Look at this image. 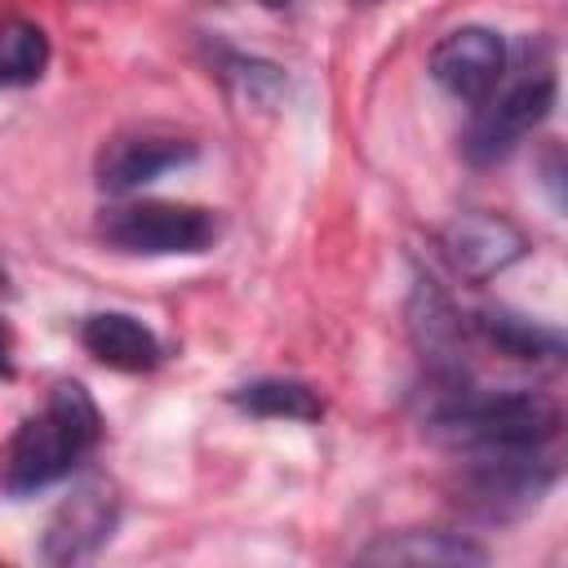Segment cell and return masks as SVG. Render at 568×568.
I'll use <instances>...</instances> for the list:
<instances>
[{"instance_id":"cell-7","label":"cell","mask_w":568,"mask_h":568,"mask_svg":"<svg viewBox=\"0 0 568 568\" xmlns=\"http://www.w3.org/2000/svg\"><path fill=\"white\" fill-rule=\"evenodd\" d=\"M439 253H444V262L453 266L457 280L488 284L493 275H501L506 266H515L528 253V235L506 213L470 209V213H457L439 231Z\"/></svg>"},{"instance_id":"cell-11","label":"cell","mask_w":568,"mask_h":568,"mask_svg":"<svg viewBox=\"0 0 568 568\" xmlns=\"http://www.w3.org/2000/svg\"><path fill=\"white\" fill-rule=\"evenodd\" d=\"M80 342H84V351L98 364L120 368V373H151L164 359L160 337L142 320H133L124 311H98V315H89L80 324Z\"/></svg>"},{"instance_id":"cell-8","label":"cell","mask_w":568,"mask_h":568,"mask_svg":"<svg viewBox=\"0 0 568 568\" xmlns=\"http://www.w3.org/2000/svg\"><path fill=\"white\" fill-rule=\"evenodd\" d=\"M550 484H555V466L541 453H470L466 493L470 506L488 519L524 515L546 497Z\"/></svg>"},{"instance_id":"cell-10","label":"cell","mask_w":568,"mask_h":568,"mask_svg":"<svg viewBox=\"0 0 568 568\" xmlns=\"http://www.w3.org/2000/svg\"><path fill=\"white\" fill-rule=\"evenodd\" d=\"M195 160V142L164 133V129H133V133H115L102 151H98V186L106 195H129L146 182H155L169 169H182Z\"/></svg>"},{"instance_id":"cell-16","label":"cell","mask_w":568,"mask_h":568,"mask_svg":"<svg viewBox=\"0 0 568 568\" xmlns=\"http://www.w3.org/2000/svg\"><path fill=\"white\" fill-rule=\"evenodd\" d=\"M217 75L235 89V98L253 102V106H266L284 93V71L266 58H248V53H222L217 62Z\"/></svg>"},{"instance_id":"cell-9","label":"cell","mask_w":568,"mask_h":568,"mask_svg":"<svg viewBox=\"0 0 568 568\" xmlns=\"http://www.w3.org/2000/svg\"><path fill=\"white\" fill-rule=\"evenodd\" d=\"M430 80L444 93L479 106L506 80V40L493 27H457V31H448L430 49Z\"/></svg>"},{"instance_id":"cell-12","label":"cell","mask_w":568,"mask_h":568,"mask_svg":"<svg viewBox=\"0 0 568 568\" xmlns=\"http://www.w3.org/2000/svg\"><path fill=\"white\" fill-rule=\"evenodd\" d=\"M470 328L506 359H519V364H559L564 359V333L550 324H537L519 311L484 306V311H475Z\"/></svg>"},{"instance_id":"cell-17","label":"cell","mask_w":568,"mask_h":568,"mask_svg":"<svg viewBox=\"0 0 568 568\" xmlns=\"http://www.w3.org/2000/svg\"><path fill=\"white\" fill-rule=\"evenodd\" d=\"M0 377H13V355H9V328L0 324Z\"/></svg>"},{"instance_id":"cell-1","label":"cell","mask_w":568,"mask_h":568,"mask_svg":"<svg viewBox=\"0 0 568 568\" xmlns=\"http://www.w3.org/2000/svg\"><path fill=\"white\" fill-rule=\"evenodd\" d=\"M102 439V413L80 382H53L44 408L0 448V493L31 497L67 479Z\"/></svg>"},{"instance_id":"cell-15","label":"cell","mask_w":568,"mask_h":568,"mask_svg":"<svg viewBox=\"0 0 568 568\" xmlns=\"http://www.w3.org/2000/svg\"><path fill=\"white\" fill-rule=\"evenodd\" d=\"M53 49L44 27L27 22V18H9L0 22V84L4 89H27L44 75Z\"/></svg>"},{"instance_id":"cell-3","label":"cell","mask_w":568,"mask_h":568,"mask_svg":"<svg viewBox=\"0 0 568 568\" xmlns=\"http://www.w3.org/2000/svg\"><path fill=\"white\" fill-rule=\"evenodd\" d=\"M98 235L133 257H191L213 248L217 240V217L213 209L200 204H178V200H133V204H111L98 217Z\"/></svg>"},{"instance_id":"cell-5","label":"cell","mask_w":568,"mask_h":568,"mask_svg":"<svg viewBox=\"0 0 568 568\" xmlns=\"http://www.w3.org/2000/svg\"><path fill=\"white\" fill-rule=\"evenodd\" d=\"M555 106V71L546 67H528L519 80H510L501 93H488L470 120L466 133V155L475 164H493L506 151H515V142L524 133H532Z\"/></svg>"},{"instance_id":"cell-6","label":"cell","mask_w":568,"mask_h":568,"mask_svg":"<svg viewBox=\"0 0 568 568\" xmlns=\"http://www.w3.org/2000/svg\"><path fill=\"white\" fill-rule=\"evenodd\" d=\"M115 524H120L115 484L102 475H89L53 506L44 537H40V559L44 564H84L111 541Z\"/></svg>"},{"instance_id":"cell-4","label":"cell","mask_w":568,"mask_h":568,"mask_svg":"<svg viewBox=\"0 0 568 568\" xmlns=\"http://www.w3.org/2000/svg\"><path fill=\"white\" fill-rule=\"evenodd\" d=\"M408 337L430 382V404L466 390V320L435 280H417L408 293Z\"/></svg>"},{"instance_id":"cell-2","label":"cell","mask_w":568,"mask_h":568,"mask_svg":"<svg viewBox=\"0 0 568 568\" xmlns=\"http://www.w3.org/2000/svg\"><path fill=\"white\" fill-rule=\"evenodd\" d=\"M426 426L462 453H541L559 435V404L541 390H457Z\"/></svg>"},{"instance_id":"cell-13","label":"cell","mask_w":568,"mask_h":568,"mask_svg":"<svg viewBox=\"0 0 568 568\" xmlns=\"http://www.w3.org/2000/svg\"><path fill=\"white\" fill-rule=\"evenodd\" d=\"M359 559L364 564H484L488 550L457 532L408 528V532H382L359 550Z\"/></svg>"},{"instance_id":"cell-14","label":"cell","mask_w":568,"mask_h":568,"mask_svg":"<svg viewBox=\"0 0 568 568\" xmlns=\"http://www.w3.org/2000/svg\"><path fill=\"white\" fill-rule=\"evenodd\" d=\"M231 404L253 413V417H284V422H320L324 417L320 390L297 382V377H262V382L235 386Z\"/></svg>"}]
</instances>
